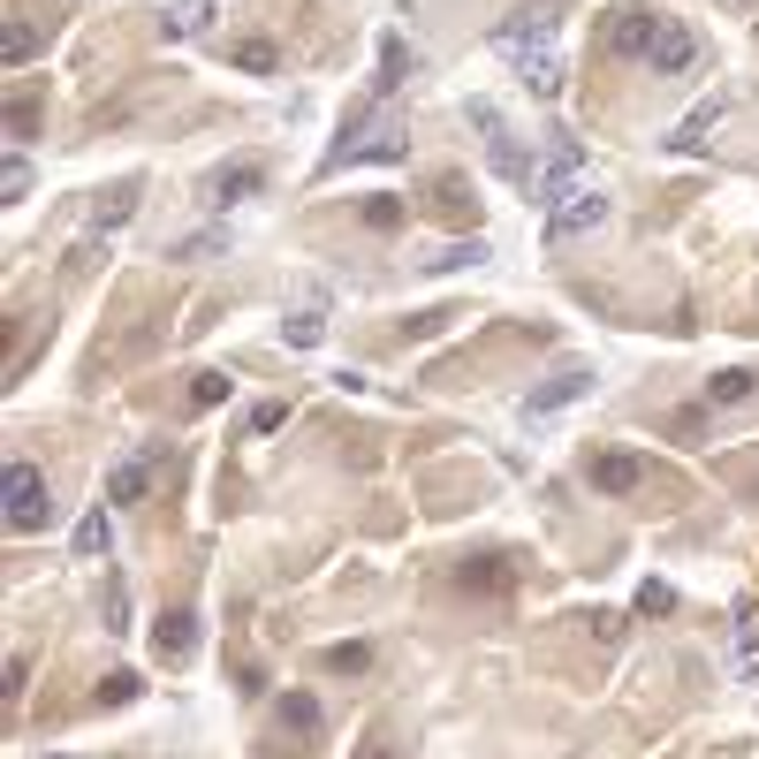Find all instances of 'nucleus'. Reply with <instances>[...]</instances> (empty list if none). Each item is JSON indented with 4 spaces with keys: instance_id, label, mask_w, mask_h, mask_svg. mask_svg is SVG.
Wrapping results in <instances>:
<instances>
[{
    "instance_id": "f257e3e1",
    "label": "nucleus",
    "mask_w": 759,
    "mask_h": 759,
    "mask_svg": "<svg viewBox=\"0 0 759 759\" xmlns=\"http://www.w3.org/2000/svg\"><path fill=\"white\" fill-rule=\"evenodd\" d=\"M0 502H8V532H16V540H23V532H46V516H53V494H46L39 464H8Z\"/></svg>"
},
{
    "instance_id": "f03ea898",
    "label": "nucleus",
    "mask_w": 759,
    "mask_h": 759,
    "mask_svg": "<svg viewBox=\"0 0 759 759\" xmlns=\"http://www.w3.org/2000/svg\"><path fill=\"white\" fill-rule=\"evenodd\" d=\"M471 122H479V137H486V160H494V175H509V183H532V160H524V145L509 137V122H502V107L494 99H471Z\"/></svg>"
},
{
    "instance_id": "7ed1b4c3",
    "label": "nucleus",
    "mask_w": 759,
    "mask_h": 759,
    "mask_svg": "<svg viewBox=\"0 0 759 759\" xmlns=\"http://www.w3.org/2000/svg\"><path fill=\"white\" fill-rule=\"evenodd\" d=\"M661 23H669L661 8H615V16H608V31H600V46H608L615 61H645L653 39H661Z\"/></svg>"
},
{
    "instance_id": "20e7f679",
    "label": "nucleus",
    "mask_w": 759,
    "mask_h": 759,
    "mask_svg": "<svg viewBox=\"0 0 759 759\" xmlns=\"http://www.w3.org/2000/svg\"><path fill=\"white\" fill-rule=\"evenodd\" d=\"M578 168H585V152H578V137H554V152H548V168L532 175V198H540V206H562V198H570V190H578Z\"/></svg>"
},
{
    "instance_id": "39448f33",
    "label": "nucleus",
    "mask_w": 759,
    "mask_h": 759,
    "mask_svg": "<svg viewBox=\"0 0 759 759\" xmlns=\"http://www.w3.org/2000/svg\"><path fill=\"white\" fill-rule=\"evenodd\" d=\"M585 486L592 494H638V486H645V464H638L631 448H592L585 456Z\"/></svg>"
},
{
    "instance_id": "423d86ee",
    "label": "nucleus",
    "mask_w": 759,
    "mask_h": 759,
    "mask_svg": "<svg viewBox=\"0 0 759 759\" xmlns=\"http://www.w3.org/2000/svg\"><path fill=\"white\" fill-rule=\"evenodd\" d=\"M600 220H608V198H600L592 183H578V190L548 213V244H570V236H585V228H600Z\"/></svg>"
},
{
    "instance_id": "0eeeda50",
    "label": "nucleus",
    "mask_w": 759,
    "mask_h": 759,
    "mask_svg": "<svg viewBox=\"0 0 759 759\" xmlns=\"http://www.w3.org/2000/svg\"><path fill=\"white\" fill-rule=\"evenodd\" d=\"M494 46H502L509 61H524V53H540V46H554V16L548 8H516L502 31H494Z\"/></svg>"
},
{
    "instance_id": "6e6552de",
    "label": "nucleus",
    "mask_w": 759,
    "mask_h": 759,
    "mask_svg": "<svg viewBox=\"0 0 759 759\" xmlns=\"http://www.w3.org/2000/svg\"><path fill=\"white\" fill-rule=\"evenodd\" d=\"M691 61H699V39H691V23H661V39H653V53H645V69H653V77H683V69H691Z\"/></svg>"
},
{
    "instance_id": "1a4fd4ad",
    "label": "nucleus",
    "mask_w": 759,
    "mask_h": 759,
    "mask_svg": "<svg viewBox=\"0 0 759 759\" xmlns=\"http://www.w3.org/2000/svg\"><path fill=\"white\" fill-rule=\"evenodd\" d=\"M145 486H152V448H129V456L107 464V502H115V509L145 502Z\"/></svg>"
},
{
    "instance_id": "9d476101",
    "label": "nucleus",
    "mask_w": 759,
    "mask_h": 759,
    "mask_svg": "<svg viewBox=\"0 0 759 759\" xmlns=\"http://www.w3.org/2000/svg\"><path fill=\"white\" fill-rule=\"evenodd\" d=\"M585 387H592V373H585V365H562V373H554L548 387H532V395H524V418H548V411H562V403H578Z\"/></svg>"
},
{
    "instance_id": "9b49d317",
    "label": "nucleus",
    "mask_w": 759,
    "mask_h": 759,
    "mask_svg": "<svg viewBox=\"0 0 759 759\" xmlns=\"http://www.w3.org/2000/svg\"><path fill=\"white\" fill-rule=\"evenodd\" d=\"M152 653H160L168 669H183V661L198 653V615H190V608H175V615H160V631H152Z\"/></svg>"
},
{
    "instance_id": "f8f14e48",
    "label": "nucleus",
    "mask_w": 759,
    "mask_h": 759,
    "mask_svg": "<svg viewBox=\"0 0 759 759\" xmlns=\"http://www.w3.org/2000/svg\"><path fill=\"white\" fill-rule=\"evenodd\" d=\"M516 77H524V91H532V99H554V91H562V53H554V46L524 53V61H516Z\"/></svg>"
},
{
    "instance_id": "ddd939ff",
    "label": "nucleus",
    "mask_w": 759,
    "mask_h": 759,
    "mask_svg": "<svg viewBox=\"0 0 759 759\" xmlns=\"http://www.w3.org/2000/svg\"><path fill=\"white\" fill-rule=\"evenodd\" d=\"M721 115H729V99H699V107H691V115H683V122H676V152H699V145H707V129L721 122Z\"/></svg>"
},
{
    "instance_id": "4468645a",
    "label": "nucleus",
    "mask_w": 759,
    "mask_h": 759,
    "mask_svg": "<svg viewBox=\"0 0 759 759\" xmlns=\"http://www.w3.org/2000/svg\"><path fill=\"white\" fill-rule=\"evenodd\" d=\"M39 23H31V16H8V31H0V61H8V69H23V61H39Z\"/></svg>"
},
{
    "instance_id": "2eb2a0df",
    "label": "nucleus",
    "mask_w": 759,
    "mask_h": 759,
    "mask_svg": "<svg viewBox=\"0 0 759 759\" xmlns=\"http://www.w3.org/2000/svg\"><path fill=\"white\" fill-rule=\"evenodd\" d=\"M456 578H464V592H509V578H516V570H509V554H471Z\"/></svg>"
},
{
    "instance_id": "dca6fc26",
    "label": "nucleus",
    "mask_w": 759,
    "mask_h": 759,
    "mask_svg": "<svg viewBox=\"0 0 759 759\" xmlns=\"http://www.w3.org/2000/svg\"><path fill=\"white\" fill-rule=\"evenodd\" d=\"M258 183H266V168H258V160H236V168H220V175H213V206H236V198H252Z\"/></svg>"
},
{
    "instance_id": "f3484780",
    "label": "nucleus",
    "mask_w": 759,
    "mask_h": 759,
    "mask_svg": "<svg viewBox=\"0 0 759 759\" xmlns=\"http://www.w3.org/2000/svg\"><path fill=\"white\" fill-rule=\"evenodd\" d=\"M752 387H759V379L745 373V365H729V373L707 379V403H714V411H737V403H752Z\"/></svg>"
},
{
    "instance_id": "a211bd4d",
    "label": "nucleus",
    "mask_w": 759,
    "mask_h": 759,
    "mask_svg": "<svg viewBox=\"0 0 759 759\" xmlns=\"http://www.w3.org/2000/svg\"><path fill=\"white\" fill-rule=\"evenodd\" d=\"M213 8H220V0H175L168 8V39H198V31L213 23Z\"/></svg>"
},
{
    "instance_id": "6ab92c4d",
    "label": "nucleus",
    "mask_w": 759,
    "mask_h": 759,
    "mask_svg": "<svg viewBox=\"0 0 759 759\" xmlns=\"http://www.w3.org/2000/svg\"><path fill=\"white\" fill-rule=\"evenodd\" d=\"M403 77H411V53H403V39H379V77H373V91L387 99V91H403Z\"/></svg>"
},
{
    "instance_id": "aec40b11",
    "label": "nucleus",
    "mask_w": 759,
    "mask_h": 759,
    "mask_svg": "<svg viewBox=\"0 0 759 759\" xmlns=\"http://www.w3.org/2000/svg\"><path fill=\"white\" fill-rule=\"evenodd\" d=\"M319 699H312V691H289V699H282V729H296V737H319Z\"/></svg>"
},
{
    "instance_id": "412c9836",
    "label": "nucleus",
    "mask_w": 759,
    "mask_h": 759,
    "mask_svg": "<svg viewBox=\"0 0 759 759\" xmlns=\"http://www.w3.org/2000/svg\"><path fill=\"white\" fill-rule=\"evenodd\" d=\"M357 220H365L373 236H395V228H403V198H387V190H379V198H365V206H357Z\"/></svg>"
},
{
    "instance_id": "4be33fe9",
    "label": "nucleus",
    "mask_w": 759,
    "mask_h": 759,
    "mask_svg": "<svg viewBox=\"0 0 759 759\" xmlns=\"http://www.w3.org/2000/svg\"><path fill=\"white\" fill-rule=\"evenodd\" d=\"M129 213H137V190H115V198H99V213H91V228H99V236H115V228H122Z\"/></svg>"
},
{
    "instance_id": "5701e85b",
    "label": "nucleus",
    "mask_w": 759,
    "mask_h": 759,
    "mask_svg": "<svg viewBox=\"0 0 759 759\" xmlns=\"http://www.w3.org/2000/svg\"><path fill=\"white\" fill-rule=\"evenodd\" d=\"M8 137H16V145H31V137H39V99H23V91L8 99Z\"/></svg>"
},
{
    "instance_id": "b1692460",
    "label": "nucleus",
    "mask_w": 759,
    "mask_h": 759,
    "mask_svg": "<svg viewBox=\"0 0 759 759\" xmlns=\"http://www.w3.org/2000/svg\"><path fill=\"white\" fill-rule=\"evenodd\" d=\"M433 206L448 213V220H464V213H471V190H464V175H441V183H433Z\"/></svg>"
},
{
    "instance_id": "393cba45",
    "label": "nucleus",
    "mask_w": 759,
    "mask_h": 759,
    "mask_svg": "<svg viewBox=\"0 0 759 759\" xmlns=\"http://www.w3.org/2000/svg\"><path fill=\"white\" fill-rule=\"evenodd\" d=\"M327 669L335 676H365L373 669V645H357V638H349V645H327Z\"/></svg>"
},
{
    "instance_id": "a878e982",
    "label": "nucleus",
    "mask_w": 759,
    "mask_h": 759,
    "mask_svg": "<svg viewBox=\"0 0 759 759\" xmlns=\"http://www.w3.org/2000/svg\"><path fill=\"white\" fill-rule=\"evenodd\" d=\"M737 653H745V669L759 676V615H752V600L737 608Z\"/></svg>"
},
{
    "instance_id": "bb28decb",
    "label": "nucleus",
    "mask_w": 759,
    "mask_h": 759,
    "mask_svg": "<svg viewBox=\"0 0 759 759\" xmlns=\"http://www.w3.org/2000/svg\"><path fill=\"white\" fill-rule=\"evenodd\" d=\"M479 258H486V244L471 236V244H448V252L433 258V274H464V266H479Z\"/></svg>"
},
{
    "instance_id": "cd10ccee",
    "label": "nucleus",
    "mask_w": 759,
    "mask_h": 759,
    "mask_svg": "<svg viewBox=\"0 0 759 759\" xmlns=\"http://www.w3.org/2000/svg\"><path fill=\"white\" fill-rule=\"evenodd\" d=\"M228 252V236H220V228H198V236H183V244H175V258H220Z\"/></svg>"
},
{
    "instance_id": "c85d7f7f",
    "label": "nucleus",
    "mask_w": 759,
    "mask_h": 759,
    "mask_svg": "<svg viewBox=\"0 0 759 759\" xmlns=\"http://www.w3.org/2000/svg\"><path fill=\"white\" fill-rule=\"evenodd\" d=\"M137 691H145V683H137V676H129V669H115V676H107V683H99V707H129Z\"/></svg>"
},
{
    "instance_id": "c756f323",
    "label": "nucleus",
    "mask_w": 759,
    "mask_h": 759,
    "mask_svg": "<svg viewBox=\"0 0 759 759\" xmlns=\"http://www.w3.org/2000/svg\"><path fill=\"white\" fill-rule=\"evenodd\" d=\"M669 608H676V585H661V578L638 585V615H669Z\"/></svg>"
},
{
    "instance_id": "7c9ffc66",
    "label": "nucleus",
    "mask_w": 759,
    "mask_h": 759,
    "mask_svg": "<svg viewBox=\"0 0 759 759\" xmlns=\"http://www.w3.org/2000/svg\"><path fill=\"white\" fill-rule=\"evenodd\" d=\"M228 387H236L228 373H198V379H190V403H198V411H213V403H220Z\"/></svg>"
},
{
    "instance_id": "2f4dec72",
    "label": "nucleus",
    "mask_w": 759,
    "mask_h": 759,
    "mask_svg": "<svg viewBox=\"0 0 759 759\" xmlns=\"http://www.w3.org/2000/svg\"><path fill=\"white\" fill-rule=\"evenodd\" d=\"M236 69L266 77V69H274V46H266V39H244V46H236Z\"/></svg>"
},
{
    "instance_id": "473e14b6",
    "label": "nucleus",
    "mask_w": 759,
    "mask_h": 759,
    "mask_svg": "<svg viewBox=\"0 0 759 759\" xmlns=\"http://www.w3.org/2000/svg\"><path fill=\"white\" fill-rule=\"evenodd\" d=\"M107 548V509H91L85 524H77V554H99Z\"/></svg>"
},
{
    "instance_id": "72a5a7b5",
    "label": "nucleus",
    "mask_w": 759,
    "mask_h": 759,
    "mask_svg": "<svg viewBox=\"0 0 759 759\" xmlns=\"http://www.w3.org/2000/svg\"><path fill=\"white\" fill-rule=\"evenodd\" d=\"M0 190H8V198H31V160H23V152H8V175H0Z\"/></svg>"
},
{
    "instance_id": "f704fd0d",
    "label": "nucleus",
    "mask_w": 759,
    "mask_h": 759,
    "mask_svg": "<svg viewBox=\"0 0 759 759\" xmlns=\"http://www.w3.org/2000/svg\"><path fill=\"white\" fill-rule=\"evenodd\" d=\"M319 335H327V319H312V312H296V319H289V342H296V349H319Z\"/></svg>"
},
{
    "instance_id": "c9c22d12",
    "label": "nucleus",
    "mask_w": 759,
    "mask_h": 759,
    "mask_svg": "<svg viewBox=\"0 0 759 759\" xmlns=\"http://www.w3.org/2000/svg\"><path fill=\"white\" fill-rule=\"evenodd\" d=\"M99 258H107V244H99V228H91L85 244H77V252H69V274H91V266H99Z\"/></svg>"
},
{
    "instance_id": "e433bc0d",
    "label": "nucleus",
    "mask_w": 759,
    "mask_h": 759,
    "mask_svg": "<svg viewBox=\"0 0 759 759\" xmlns=\"http://www.w3.org/2000/svg\"><path fill=\"white\" fill-rule=\"evenodd\" d=\"M282 418H289V403H258V411H252V433H282Z\"/></svg>"
},
{
    "instance_id": "4c0bfd02",
    "label": "nucleus",
    "mask_w": 759,
    "mask_h": 759,
    "mask_svg": "<svg viewBox=\"0 0 759 759\" xmlns=\"http://www.w3.org/2000/svg\"><path fill=\"white\" fill-rule=\"evenodd\" d=\"M357 759H395V745H365V752H357Z\"/></svg>"
}]
</instances>
